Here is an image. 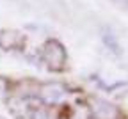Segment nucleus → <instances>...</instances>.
Here are the masks:
<instances>
[{
  "mask_svg": "<svg viewBox=\"0 0 128 119\" xmlns=\"http://www.w3.org/2000/svg\"><path fill=\"white\" fill-rule=\"evenodd\" d=\"M41 57H43V62L46 64L48 70L52 71H60L64 64H66V59H68V54L64 50V44L57 39H48L44 44H43V50H41Z\"/></svg>",
  "mask_w": 128,
  "mask_h": 119,
  "instance_id": "f257e3e1",
  "label": "nucleus"
},
{
  "mask_svg": "<svg viewBox=\"0 0 128 119\" xmlns=\"http://www.w3.org/2000/svg\"><path fill=\"white\" fill-rule=\"evenodd\" d=\"M66 96H68V91L60 82H48L39 89V98L46 105H59L66 100Z\"/></svg>",
  "mask_w": 128,
  "mask_h": 119,
  "instance_id": "f03ea898",
  "label": "nucleus"
},
{
  "mask_svg": "<svg viewBox=\"0 0 128 119\" xmlns=\"http://www.w3.org/2000/svg\"><path fill=\"white\" fill-rule=\"evenodd\" d=\"M23 44V36L18 30L12 28H4L0 30V48L6 52H12L16 48H22Z\"/></svg>",
  "mask_w": 128,
  "mask_h": 119,
  "instance_id": "7ed1b4c3",
  "label": "nucleus"
},
{
  "mask_svg": "<svg viewBox=\"0 0 128 119\" xmlns=\"http://www.w3.org/2000/svg\"><path fill=\"white\" fill-rule=\"evenodd\" d=\"M92 114L96 119H116L118 117V108L103 100H94L92 101Z\"/></svg>",
  "mask_w": 128,
  "mask_h": 119,
  "instance_id": "20e7f679",
  "label": "nucleus"
},
{
  "mask_svg": "<svg viewBox=\"0 0 128 119\" xmlns=\"http://www.w3.org/2000/svg\"><path fill=\"white\" fill-rule=\"evenodd\" d=\"M103 41L112 48V50H114V52H116V50H119V46H118V41H116V36H114V34H112L108 28H103Z\"/></svg>",
  "mask_w": 128,
  "mask_h": 119,
  "instance_id": "39448f33",
  "label": "nucleus"
},
{
  "mask_svg": "<svg viewBox=\"0 0 128 119\" xmlns=\"http://www.w3.org/2000/svg\"><path fill=\"white\" fill-rule=\"evenodd\" d=\"M32 119H54L50 110L44 108V107H39V108H34L32 110Z\"/></svg>",
  "mask_w": 128,
  "mask_h": 119,
  "instance_id": "423d86ee",
  "label": "nucleus"
},
{
  "mask_svg": "<svg viewBox=\"0 0 128 119\" xmlns=\"http://www.w3.org/2000/svg\"><path fill=\"white\" fill-rule=\"evenodd\" d=\"M7 87H9V84H7V80L0 76V96H4V94L7 92Z\"/></svg>",
  "mask_w": 128,
  "mask_h": 119,
  "instance_id": "0eeeda50",
  "label": "nucleus"
},
{
  "mask_svg": "<svg viewBox=\"0 0 128 119\" xmlns=\"http://www.w3.org/2000/svg\"><path fill=\"white\" fill-rule=\"evenodd\" d=\"M126 4H128V0H126Z\"/></svg>",
  "mask_w": 128,
  "mask_h": 119,
  "instance_id": "6e6552de",
  "label": "nucleus"
}]
</instances>
